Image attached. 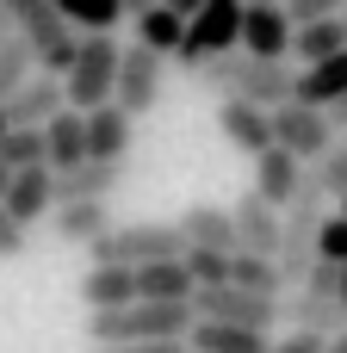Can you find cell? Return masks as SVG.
I'll use <instances>...</instances> for the list:
<instances>
[{"label":"cell","instance_id":"6da1fadb","mask_svg":"<svg viewBox=\"0 0 347 353\" xmlns=\"http://www.w3.org/2000/svg\"><path fill=\"white\" fill-rule=\"evenodd\" d=\"M192 81H205L211 93L242 99V105H255V112H279V105H292L298 68H292V62H255V56L230 50V56H211Z\"/></svg>","mask_w":347,"mask_h":353},{"label":"cell","instance_id":"7a4b0ae2","mask_svg":"<svg viewBox=\"0 0 347 353\" xmlns=\"http://www.w3.org/2000/svg\"><path fill=\"white\" fill-rule=\"evenodd\" d=\"M192 310L186 304H124L112 316H87V341L93 347H161V341H186Z\"/></svg>","mask_w":347,"mask_h":353},{"label":"cell","instance_id":"3957f363","mask_svg":"<svg viewBox=\"0 0 347 353\" xmlns=\"http://www.w3.org/2000/svg\"><path fill=\"white\" fill-rule=\"evenodd\" d=\"M6 12H12V31H19V43L31 50L37 74L62 81L68 62H75V43H81V37L62 25V12H56L50 0H6Z\"/></svg>","mask_w":347,"mask_h":353},{"label":"cell","instance_id":"277c9868","mask_svg":"<svg viewBox=\"0 0 347 353\" xmlns=\"http://www.w3.org/2000/svg\"><path fill=\"white\" fill-rule=\"evenodd\" d=\"M118 37H81L75 43V62H68V74H62V105L68 112H99V105H112V87H118Z\"/></svg>","mask_w":347,"mask_h":353},{"label":"cell","instance_id":"5b68a950","mask_svg":"<svg viewBox=\"0 0 347 353\" xmlns=\"http://www.w3.org/2000/svg\"><path fill=\"white\" fill-rule=\"evenodd\" d=\"M180 254H186V242H180L174 223H124V230H112L87 248L93 267H124V273H143L155 261H180Z\"/></svg>","mask_w":347,"mask_h":353},{"label":"cell","instance_id":"8992f818","mask_svg":"<svg viewBox=\"0 0 347 353\" xmlns=\"http://www.w3.org/2000/svg\"><path fill=\"white\" fill-rule=\"evenodd\" d=\"M279 323H292V335L335 341L347 329V316H341V267H310V279L298 285V298H279Z\"/></svg>","mask_w":347,"mask_h":353},{"label":"cell","instance_id":"52a82bcc","mask_svg":"<svg viewBox=\"0 0 347 353\" xmlns=\"http://www.w3.org/2000/svg\"><path fill=\"white\" fill-rule=\"evenodd\" d=\"M236 43H242V0H205V6L186 19V37H180L174 62H180L186 74H199L211 56H230Z\"/></svg>","mask_w":347,"mask_h":353},{"label":"cell","instance_id":"ba28073f","mask_svg":"<svg viewBox=\"0 0 347 353\" xmlns=\"http://www.w3.org/2000/svg\"><path fill=\"white\" fill-rule=\"evenodd\" d=\"M186 310H192V323H224V329H248V335H267L279 323V298H248V292H230V285L192 292Z\"/></svg>","mask_w":347,"mask_h":353},{"label":"cell","instance_id":"9c48e42d","mask_svg":"<svg viewBox=\"0 0 347 353\" xmlns=\"http://www.w3.org/2000/svg\"><path fill=\"white\" fill-rule=\"evenodd\" d=\"M267 124H273V149H286L298 168H317V161L335 149L329 118L310 112V105H279V112H267Z\"/></svg>","mask_w":347,"mask_h":353},{"label":"cell","instance_id":"30bf717a","mask_svg":"<svg viewBox=\"0 0 347 353\" xmlns=\"http://www.w3.org/2000/svg\"><path fill=\"white\" fill-rule=\"evenodd\" d=\"M161 56H149V50H137V43H124L118 50V87H112V105L137 124L155 99H161Z\"/></svg>","mask_w":347,"mask_h":353},{"label":"cell","instance_id":"8fae6325","mask_svg":"<svg viewBox=\"0 0 347 353\" xmlns=\"http://www.w3.org/2000/svg\"><path fill=\"white\" fill-rule=\"evenodd\" d=\"M242 56L255 62H292V25L279 12V0H248L242 6Z\"/></svg>","mask_w":347,"mask_h":353},{"label":"cell","instance_id":"7c38bea8","mask_svg":"<svg viewBox=\"0 0 347 353\" xmlns=\"http://www.w3.org/2000/svg\"><path fill=\"white\" fill-rule=\"evenodd\" d=\"M118 186H124V168L81 161V168H68V174H50V211H56V205H112Z\"/></svg>","mask_w":347,"mask_h":353},{"label":"cell","instance_id":"4fadbf2b","mask_svg":"<svg viewBox=\"0 0 347 353\" xmlns=\"http://www.w3.org/2000/svg\"><path fill=\"white\" fill-rule=\"evenodd\" d=\"M230 223H236V254H261V261L279 254V223H286V211H273V205H261L255 192H242V199L230 205Z\"/></svg>","mask_w":347,"mask_h":353},{"label":"cell","instance_id":"5bb4252c","mask_svg":"<svg viewBox=\"0 0 347 353\" xmlns=\"http://www.w3.org/2000/svg\"><path fill=\"white\" fill-rule=\"evenodd\" d=\"M174 230H180V242L199 248V254H236V223H230L224 205H199V199H192V205L174 217Z\"/></svg>","mask_w":347,"mask_h":353},{"label":"cell","instance_id":"9a60e30c","mask_svg":"<svg viewBox=\"0 0 347 353\" xmlns=\"http://www.w3.org/2000/svg\"><path fill=\"white\" fill-rule=\"evenodd\" d=\"M0 112H6V130H43V124L62 112V81H50V74H31V81H25V87L6 99Z\"/></svg>","mask_w":347,"mask_h":353},{"label":"cell","instance_id":"2e32d148","mask_svg":"<svg viewBox=\"0 0 347 353\" xmlns=\"http://www.w3.org/2000/svg\"><path fill=\"white\" fill-rule=\"evenodd\" d=\"M298 180H304V168H298L286 149H267V155H255V199H261V205H273V211H292V199H298Z\"/></svg>","mask_w":347,"mask_h":353},{"label":"cell","instance_id":"e0dca14e","mask_svg":"<svg viewBox=\"0 0 347 353\" xmlns=\"http://www.w3.org/2000/svg\"><path fill=\"white\" fill-rule=\"evenodd\" d=\"M335 99H347V50L317 68H298V87H292V105H310V112H329Z\"/></svg>","mask_w":347,"mask_h":353},{"label":"cell","instance_id":"ac0fdd59","mask_svg":"<svg viewBox=\"0 0 347 353\" xmlns=\"http://www.w3.org/2000/svg\"><path fill=\"white\" fill-rule=\"evenodd\" d=\"M217 130H224L242 155H267V149H273L267 112H255V105H242V99H217Z\"/></svg>","mask_w":347,"mask_h":353},{"label":"cell","instance_id":"d6986e66","mask_svg":"<svg viewBox=\"0 0 347 353\" xmlns=\"http://www.w3.org/2000/svg\"><path fill=\"white\" fill-rule=\"evenodd\" d=\"M130 155V118L118 105H99L87 112V161H106V168H124Z\"/></svg>","mask_w":347,"mask_h":353},{"label":"cell","instance_id":"ffe728a7","mask_svg":"<svg viewBox=\"0 0 347 353\" xmlns=\"http://www.w3.org/2000/svg\"><path fill=\"white\" fill-rule=\"evenodd\" d=\"M43 155H50V174H68V168H81V161H87V118L62 105V112L43 124Z\"/></svg>","mask_w":347,"mask_h":353},{"label":"cell","instance_id":"44dd1931","mask_svg":"<svg viewBox=\"0 0 347 353\" xmlns=\"http://www.w3.org/2000/svg\"><path fill=\"white\" fill-rule=\"evenodd\" d=\"M6 223L12 230H31L37 217H50V168H31V174H12L6 199H0Z\"/></svg>","mask_w":347,"mask_h":353},{"label":"cell","instance_id":"7402d4cb","mask_svg":"<svg viewBox=\"0 0 347 353\" xmlns=\"http://www.w3.org/2000/svg\"><path fill=\"white\" fill-rule=\"evenodd\" d=\"M81 304H87V316H112V310L137 304V273H124V267H87Z\"/></svg>","mask_w":347,"mask_h":353},{"label":"cell","instance_id":"603a6c76","mask_svg":"<svg viewBox=\"0 0 347 353\" xmlns=\"http://www.w3.org/2000/svg\"><path fill=\"white\" fill-rule=\"evenodd\" d=\"M50 230L68 248H93L99 236H112V205H56L50 211Z\"/></svg>","mask_w":347,"mask_h":353},{"label":"cell","instance_id":"cb8c5ba5","mask_svg":"<svg viewBox=\"0 0 347 353\" xmlns=\"http://www.w3.org/2000/svg\"><path fill=\"white\" fill-rule=\"evenodd\" d=\"M180 37H186V19H180L168 0H161V6H143V12H137V50H149V56L174 62Z\"/></svg>","mask_w":347,"mask_h":353},{"label":"cell","instance_id":"d4e9b609","mask_svg":"<svg viewBox=\"0 0 347 353\" xmlns=\"http://www.w3.org/2000/svg\"><path fill=\"white\" fill-rule=\"evenodd\" d=\"M186 353H267V335H248V329H224V323H192L186 329Z\"/></svg>","mask_w":347,"mask_h":353},{"label":"cell","instance_id":"484cf974","mask_svg":"<svg viewBox=\"0 0 347 353\" xmlns=\"http://www.w3.org/2000/svg\"><path fill=\"white\" fill-rule=\"evenodd\" d=\"M56 12L75 37H112V25L124 19V0H56Z\"/></svg>","mask_w":347,"mask_h":353},{"label":"cell","instance_id":"4316f807","mask_svg":"<svg viewBox=\"0 0 347 353\" xmlns=\"http://www.w3.org/2000/svg\"><path fill=\"white\" fill-rule=\"evenodd\" d=\"M137 298L143 304H186L192 298V279H186V261H155L137 273Z\"/></svg>","mask_w":347,"mask_h":353},{"label":"cell","instance_id":"83f0119b","mask_svg":"<svg viewBox=\"0 0 347 353\" xmlns=\"http://www.w3.org/2000/svg\"><path fill=\"white\" fill-rule=\"evenodd\" d=\"M347 50V25L341 12L335 19H323V25H304V31H292V56L304 62V68H317V62H329V56H341Z\"/></svg>","mask_w":347,"mask_h":353},{"label":"cell","instance_id":"f1b7e54d","mask_svg":"<svg viewBox=\"0 0 347 353\" xmlns=\"http://www.w3.org/2000/svg\"><path fill=\"white\" fill-rule=\"evenodd\" d=\"M230 292H248V298H279V267L261 261V254H236L230 261Z\"/></svg>","mask_w":347,"mask_h":353},{"label":"cell","instance_id":"f546056e","mask_svg":"<svg viewBox=\"0 0 347 353\" xmlns=\"http://www.w3.org/2000/svg\"><path fill=\"white\" fill-rule=\"evenodd\" d=\"M0 168H6V174L50 168V155H43V130H6V137H0Z\"/></svg>","mask_w":347,"mask_h":353},{"label":"cell","instance_id":"4dcf8cb0","mask_svg":"<svg viewBox=\"0 0 347 353\" xmlns=\"http://www.w3.org/2000/svg\"><path fill=\"white\" fill-rule=\"evenodd\" d=\"M31 74H37V62H31V50H25L19 37H12V43H0V105H6V99H12V93L25 87Z\"/></svg>","mask_w":347,"mask_h":353},{"label":"cell","instance_id":"1f68e13d","mask_svg":"<svg viewBox=\"0 0 347 353\" xmlns=\"http://www.w3.org/2000/svg\"><path fill=\"white\" fill-rule=\"evenodd\" d=\"M310 174H317V186H323V199H347V137H335V149H329Z\"/></svg>","mask_w":347,"mask_h":353},{"label":"cell","instance_id":"d6a6232c","mask_svg":"<svg viewBox=\"0 0 347 353\" xmlns=\"http://www.w3.org/2000/svg\"><path fill=\"white\" fill-rule=\"evenodd\" d=\"M317 267H347V217H323V230H317Z\"/></svg>","mask_w":347,"mask_h":353},{"label":"cell","instance_id":"836d02e7","mask_svg":"<svg viewBox=\"0 0 347 353\" xmlns=\"http://www.w3.org/2000/svg\"><path fill=\"white\" fill-rule=\"evenodd\" d=\"M279 12H286V25H292V31H304V25L335 19V12H341V0H279Z\"/></svg>","mask_w":347,"mask_h":353},{"label":"cell","instance_id":"e575fe53","mask_svg":"<svg viewBox=\"0 0 347 353\" xmlns=\"http://www.w3.org/2000/svg\"><path fill=\"white\" fill-rule=\"evenodd\" d=\"M19 254H25V230H12L6 211H0V261H19Z\"/></svg>","mask_w":347,"mask_h":353},{"label":"cell","instance_id":"d590c367","mask_svg":"<svg viewBox=\"0 0 347 353\" xmlns=\"http://www.w3.org/2000/svg\"><path fill=\"white\" fill-rule=\"evenodd\" d=\"M267 353H323V341L317 335H286V341H273Z\"/></svg>","mask_w":347,"mask_h":353},{"label":"cell","instance_id":"8d00e7d4","mask_svg":"<svg viewBox=\"0 0 347 353\" xmlns=\"http://www.w3.org/2000/svg\"><path fill=\"white\" fill-rule=\"evenodd\" d=\"M93 353H186L180 341H161V347H93Z\"/></svg>","mask_w":347,"mask_h":353},{"label":"cell","instance_id":"74e56055","mask_svg":"<svg viewBox=\"0 0 347 353\" xmlns=\"http://www.w3.org/2000/svg\"><path fill=\"white\" fill-rule=\"evenodd\" d=\"M323 118H329V130H341V137H347V99H335V105H329Z\"/></svg>","mask_w":347,"mask_h":353},{"label":"cell","instance_id":"f35d334b","mask_svg":"<svg viewBox=\"0 0 347 353\" xmlns=\"http://www.w3.org/2000/svg\"><path fill=\"white\" fill-rule=\"evenodd\" d=\"M19 31H12V12H6V0H0V43H12Z\"/></svg>","mask_w":347,"mask_h":353},{"label":"cell","instance_id":"ab89813d","mask_svg":"<svg viewBox=\"0 0 347 353\" xmlns=\"http://www.w3.org/2000/svg\"><path fill=\"white\" fill-rule=\"evenodd\" d=\"M323 353H347V329L335 335V341H323Z\"/></svg>","mask_w":347,"mask_h":353},{"label":"cell","instance_id":"60d3db41","mask_svg":"<svg viewBox=\"0 0 347 353\" xmlns=\"http://www.w3.org/2000/svg\"><path fill=\"white\" fill-rule=\"evenodd\" d=\"M341 316H347V267H341Z\"/></svg>","mask_w":347,"mask_h":353},{"label":"cell","instance_id":"b9f144b4","mask_svg":"<svg viewBox=\"0 0 347 353\" xmlns=\"http://www.w3.org/2000/svg\"><path fill=\"white\" fill-rule=\"evenodd\" d=\"M6 186H12V174H6V168H0V199H6Z\"/></svg>","mask_w":347,"mask_h":353},{"label":"cell","instance_id":"7bdbcfd3","mask_svg":"<svg viewBox=\"0 0 347 353\" xmlns=\"http://www.w3.org/2000/svg\"><path fill=\"white\" fill-rule=\"evenodd\" d=\"M0 137H6V112H0Z\"/></svg>","mask_w":347,"mask_h":353},{"label":"cell","instance_id":"ee69618b","mask_svg":"<svg viewBox=\"0 0 347 353\" xmlns=\"http://www.w3.org/2000/svg\"><path fill=\"white\" fill-rule=\"evenodd\" d=\"M341 217H347V199H341Z\"/></svg>","mask_w":347,"mask_h":353}]
</instances>
